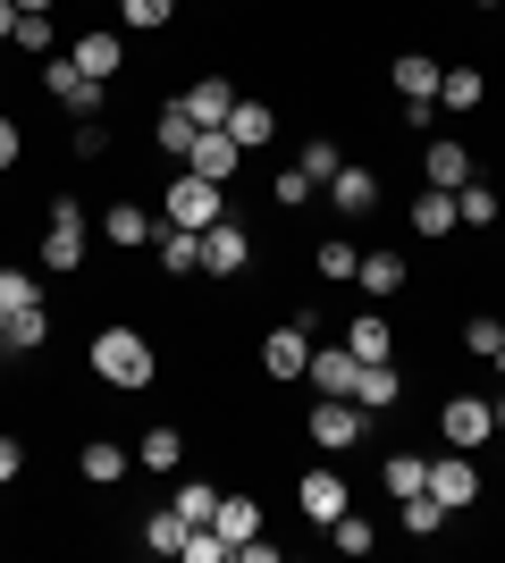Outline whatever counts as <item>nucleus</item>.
I'll use <instances>...</instances> for the list:
<instances>
[{
	"label": "nucleus",
	"instance_id": "c9c22d12",
	"mask_svg": "<svg viewBox=\"0 0 505 563\" xmlns=\"http://www.w3.org/2000/svg\"><path fill=\"white\" fill-rule=\"evenodd\" d=\"M219 514V488H202V479H186V488H177V521H186V530H202V521Z\"/></svg>",
	"mask_w": 505,
	"mask_h": 563
},
{
	"label": "nucleus",
	"instance_id": "aec40b11",
	"mask_svg": "<svg viewBox=\"0 0 505 563\" xmlns=\"http://www.w3.org/2000/svg\"><path fill=\"white\" fill-rule=\"evenodd\" d=\"M211 530L228 547H244V539H262V505L253 496H219V514H211Z\"/></svg>",
	"mask_w": 505,
	"mask_h": 563
},
{
	"label": "nucleus",
	"instance_id": "49530a36",
	"mask_svg": "<svg viewBox=\"0 0 505 563\" xmlns=\"http://www.w3.org/2000/svg\"><path fill=\"white\" fill-rule=\"evenodd\" d=\"M18 471H25V446H18V438H0V488H9Z\"/></svg>",
	"mask_w": 505,
	"mask_h": 563
},
{
	"label": "nucleus",
	"instance_id": "20e7f679",
	"mask_svg": "<svg viewBox=\"0 0 505 563\" xmlns=\"http://www.w3.org/2000/svg\"><path fill=\"white\" fill-rule=\"evenodd\" d=\"M362 429H371V412H362L354 396H320L312 404V446L345 454V446H362Z\"/></svg>",
	"mask_w": 505,
	"mask_h": 563
},
{
	"label": "nucleus",
	"instance_id": "de8ad7c7",
	"mask_svg": "<svg viewBox=\"0 0 505 563\" xmlns=\"http://www.w3.org/2000/svg\"><path fill=\"white\" fill-rule=\"evenodd\" d=\"M18 152H25V135L9 126V118H0V168H18Z\"/></svg>",
	"mask_w": 505,
	"mask_h": 563
},
{
	"label": "nucleus",
	"instance_id": "0eeeda50",
	"mask_svg": "<svg viewBox=\"0 0 505 563\" xmlns=\"http://www.w3.org/2000/svg\"><path fill=\"white\" fill-rule=\"evenodd\" d=\"M262 371H270V378H304V371H312V329H304V320H287L278 336H262Z\"/></svg>",
	"mask_w": 505,
	"mask_h": 563
},
{
	"label": "nucleus",
	"instance_id": "bb28decb",
	"mask_svg": "<svg viewBox=\"0 0 505 563\" xmlns=\"http://www.w3.org/2000/svg\"><path fill=\"white\" fill-rule=\"evenodd\" d=\"M43 336H51V311H43V303H25V311H9V320H0V345H9V353H34Z\"/></svg>",
	"mask_w": 505,
	"mask_h": 563
},
{
	"label": "nucleus",
	"instance_id": "f03ea898",
	"mask_svg": "<svg viewBox=\"0 0 505 563\" xmlns=\"http://www.w3.org/2000/svg\"><path fill=\"white\" fill-rule=\"evenodd\" d=\"M161 219H168V228H194V235H202V228H219L228 211H219V186H211V177L177 168V186L161 194Z\"/></svg>",
	"mask_w": 505,
	"mask_h": 563
},
{
	"label": "nucleus",
	"instance_id": "b1692460",
	"mask_svg": "<svg viewBox=\"0 0 505 563\" xmlns=\"http://www.w3.org/2000/svg\"><path fill=\"white\" fill-rule=\"evenodd\" d=\"M194 135H202V126H194V110H186V101H168V110H161V126H152V143H161L168 161H186V152H194Z\"/></svg>",
	"mask_w": 505,
	"mask_h": 563
},
{
	"label": "nucleus",
	"instance_id": "2eb2a0df",
	"mask_svg": "<svg viewBox=\"0 0 505 563\" xmlns=\"http://www.w3.org/2000/svg\"><path fill=\"white\" fill-rule=\"evenodd\" d=\"M270 135H278V110H270V101H244V93H237V110H228V143H237V152H262Z\"/></svg>",
	"mask_w": 505,
	"mask_h": 563
},
{
	"label": "nucleus",
	"instance_id": "9b49d317",
	"mask_svg": "<svg viewBox=\"0 0 505 563\" xmlns=\"http://www.w3.org/2000/svg\"><path fill=\"white\" fill-rule=\"evenodd\" d=\"M295 505H304V521H320V530H329V521L345 514L354 496H345V479H337V471H304V488H295Z\"/></svg>",
	"mask_w": 505,
	"mask_h": 563
},
{
	"label": "nucleus",
	"instance_id": "c756f323",
	"mask_svg": "<svg viewBox=\"0 0 505 563\" xmlns=\"http://www.w3.org/2000/svg\"><path fill=\"white\" fill-rule=\"evenodd\" d=\"M76 471H85V479H94V488H119V479H127V454L110 446V438H94V446L76 454Z\"/></svg>",
	"mask_w": 505,
	"mask_h": 563
},
{
	"label": "nucleus",
	"instance_id": "72a5a7b5",
	"mask_svg": "<svg viewBox=\"0 0 505 563\" xmlns=\"http://www.w3.org/2000/svg\"><path fill=\"white\" fill-rule=\"evenodd\" d=\"M144 547H152V555H186V521H177V505L144 521Z\"/></svg>",
	"mask_w": 505,
	"mask_h": 563
},
{
	"label": "nucleus",
	"instance_id": "dca6fc26",
	"mask_svg": "<svg viewBox=\"0 0 505 563\" xmlns=\"http://www.w3.org/2000/svg\"><path fill=\"white\" fill-rule=\"evenodd\" d=\"M421 168H430V186H447V194H455V186H472V152H463L455 135H438L430 152H421Z\"/></svg>",
	"mask_w": 505,
	"mask_h": 563
},
{
	"label": "nucleus",
	"instance_id": "79ce46f5",
	"mask_svg": "<svg viewBox=\"0 0 505 563\" xmlns=\"http://www.w3.org/2000/svg\"><path fill=\"white\" fill-rule=\"evenodd\" d=\"M463 345L481 353V362H497V345H505V320H463Z\"/></svg>",
	"mask_w": 505,
	"mask_h": 563
},
{
	"label": "nucleus",
	"instance_id": "6e6552de",
	"mask_svg": "<svg viewBox=\"0 0 505 563\" xmlns=\"http://www.w3.org/2000/svg\"><path fill=\"white\" fill-rule=\"evenodd\" d=\"M76 68L94 76V85H119V68H127V51H119V25H94V34H76V51H68Z\"/></svg>",
	"mask_w": 505,
	"mask_h": 563
},
{
	"label": "nucleus",
	"instance_id": "58836bf2",
	"mask_svg": "<svg viewBox=\"0 0 505 563\" xmlns=\"http://www.w3.org/2000/svg\"><path fill=\"white\" fill-rule=\"evenodd\" d=\"M295 168H304L312 186H329V177H337V168H345V161H337V143H329V135H312V143H304V161H295Z\"/></svg>",
	"mask_w": 505,
	"mask_h": 563
},
{
	"label": "nucleus",
	"instance_id": "473e14b6",
	"mask_svg": "<svg viewBox=\"0 0 505 563\" xmlns=\"http://www.w3.org/2000/svg\"><path fill=\"white\" fill-rule=\"evenodd\" d=\"M329 539H337V555H371V547H380V530H371V521H362L354 505H345V514L329 521Z\"/></svg>",
	"mask_w": 505,
	"mask_h": 563
},
{
	"label": "nucleus",
	"instance_id": "f8f14e48",
	"mask_svg": "<svg viewBox=\"0 0 505 563\" xmlns=\"http://www.w3.org/2000/svg\"><path fill=\"white\" fill-rule=\"evenodd\" d=\"M329 211H345V219H362V211H380V177H371V168H337L329 177Z\"/></svg>",
	"mask_w": 505,
	"mask_h": 563
},
{
	"label": "nucleus",
	"instance_id": "ea45409f",
	"mask_svg": "<svg viewBox=\"0 0 505 563\" xmlns=\"http://www.w3.org/2000/svg\"><path fill=\"white\" fill-rule=\"evenodd\" d=\"M25 303H43V286L25 278V269H0V320H9V311H25Z\"/></svg>",
	"mask_w": 505,
	"mask_h": 563
},
{
	"label": "nucleus",
	"instance_id": "a18cd8bd",
	"mask_svg": "<svg viewBox=\"0 0 505 563\" xmlns=\"http://www.w3.org/2000/svg\"><path fill=\"white\" fill-rule=\"evenodd\" d=\"M76 152H85V161H101V152H110V126H101V118H76Z\"/></svg>",
	"mask_w": 505,
	"mask_h": 563
},
{
	"label": "nucleus",
	"instance_id": "c85d7f7f",
	"mask_svg": "<svg viewBox=\"0 0 505 563\" xmlns=\"http://www.w3.org/2000/svg\"><path fill=\"white\" fill-rule=\"evenodd\" d=\"M354 278H362V295H371V303H387V295L405 286V261H396V253H362Z\"/></svg>",
	"mask_w": 505,
	"mask_h": 563
},
{
	"label": "nucleus",
	"instance_id": "f3484780",
	"mask_svg": "<svg viewBox=\"0 0 505 563\" xmlns=\"http://www.w3.org/2000/svg\"><path fill=\"white\" fill-rule=\"evenodd\" d=\"M354 371H362V362H354L345 345H320V353H312V371H304V378H312L320 396H354Z\"/></svg>",
	"mask_w": 505,
	"mask_h": 563
},
{
	"label": "nucleus",
	"instance_id": "a19ab883",
	"mask_svg": "<svg viewBox=\"0 0 505 563\" xmlns=\"http://www.w3.org/2000/svg\"><path fill=\"white\" fill-rule=\"evenodd\" d=\"M228 555H237V547L219 539L211 521H202V530H186V563H228Z\"/></svg>",
	"mask_w": 505,
	"mask_h": 563
},
{
	"label": "nucleus",
	"instance_id": "3c124183",
	"mask_svg": "<svg viewBox=\"0 0 505 563\" xmlns=\"http://www.w3.org/2000/svg\"><path fill=\"white\" fill-rule=\"evenodd\" d=\"M488 412H497V429H505V396H488Z\"/></svg>",
	"mask_w": 505,
	"mask_h": 563
},
{
	"label": "nucleus",
	"instance_id": "7ed1b4c3",
	"mask_svg": "<svg viewBox=\"0 0 505 563\" xmlns=\"http://www.w3.org/2000/svg\"><path fill=\"white\" fill-rule=\"evenodd\" d=\"M43 93L59 101L68 118H101V101H110V85H94V76L76 68V59H51L43 68Z\"/></svg>",
	"mask_w": 505,
	"mask_h": 563
},
{
	"label": "nucleus",
	"instance_id": "c03bdc74",
	"mask_svg": "<svg viewBox=\"0 0 505 563\" xmlns=\"http://www.w3.org/2000/svg\"><path fill=\"white\" fill-rule=\"evenodd\" d=\"M270 202H287V211H304V202H312V177H304V168H287V177L270 186Z\"/></svg>",
	"mask_w": 505,
	"mask_h": 563
},
{
	"label": "nucleus",
	"instance_id": "f257e3e1",
	"mask_svg": "<svg viewBox=\"0 0 505 563\" xmlns=\"http://www.w3.org/2000/svg\"><path fill=\"white\" fill-rule=\"evenodd\" d=\"M152 371H161V362H152V345L135 329H101L94 336V378H110V387H152Z\"/></svg>",
	"mask_w": 505,
	"mask_h": 563
},
{
	"label": "nucleus",
	"instance_id": "7c9ffc66",
	"mask_svg": "<svg viewBox=\"0 0 505 563\" xmlns=\"http://www.w3.org/2000/svg\"><path fill=\"white\" fill-rule=\"evenodd\" d=\"M345 353H354V362H387V320L380 311H362L354 329H345Z\"/></svg>",
	"mask_w": 505,
	"mask_h": 563
},
{
	"label": "nucleus",
	"instance_id": "cd10ccee",
	"mask_svg": "<svg viewBox=\"0 0 505 563\" xmlns=\"http://www.w3.org/2000/svg\"><path fill=\"white\" fill-rule=\"evenodd\" d=\"M497 211H505L497 186H481V177H472V186H455V219H463V228H497Z\"/></svg>",
	"mask_w": 505,
	"mask_h": 563
},
{
	"label": "nucleus",
	"instance_id": "6ab92c4d",
	"mask_svg": "<svg viewBox=\"0 0 505 563\" xmlns=\"http://www.w3.org/2000/svg\"><path fill=\"white\" fill-rule=\"evenodd\" d=\"M101 235H110V244H119V253H135V244H152V211H135V202H110V211H101Z\"/></svg>",
	"mask_w": 505,
	"mask_h": 563
},
{
	"label": "nucleus",
	"instance_id": "09e8293b",
	"mask_svg": "<svg viewBox=\"0 0 505 563\" xmlns=\"http://www.w3.org/2000/svg\"><path fill=\"white\" fill-rule=\"evenodd\" d=\"M9 34H18V0H0V43H9Z\"/></svg>",
	"mask_w": 505,
	"mask_h": 563
},
{
	"label": "nucleus",
	"instance_id": "ddd939ff",
	"mask_svg": "<svg viewBox=\"0 0 505 563\" xmlns=\"http://www.w3.org/2000/svg\"><path fill=\"white\" fill-rule=\"evenodd\" d=\"M177 101L194 110V126H228V110H237V85H228V76H194Z\"/></svg>",
	"mask_w": 505,
	"mask_h": 563
},
{
	"label": "nucleus",
	"instance_id": "a211bd4d",
	"mask_svg": "<svg viewBox=\"0 0 505 563\" xmlns=\"http://www.w3.org/2000/svg\"><path fill=\"white\" fill-rule=\"evenodd\" d=\"M438 59H421V51H405V59H396V68H387V85H396V93L405 101H438Z\"/></svg>",
	"mask_w": 505,
	"mask_h": 563
},
{
	"label": "nucleus",
	"instance_id": "4be33fe9",
	"mask_svg": "<svg viewBox=\"0 0 505 563\" xmlns=\"http://www.w3.org/2000/svg\"><path fill=\"white\" fill-rule=\"evenodd\" d=\"M396 396H405V387H396L387 362H362V371H354V404H362V412H396Z\"/></svg>",
	"mask_w": 505,
	"mask_h": 563
},
{
	"label": "nucleus",
	"instance_id": "412c9836",
	"mask_svg": "<svg viewBox=\"0 0 505 563\" xmlns=\"http://www.w3.org/2000/svg\"><path fill=\"white\" fill-rule=\"evenodd\" d=\"M481 101H488V76L481 68H447V76H438V110H481Z\"/></svg>",
	"mask_w": 505,
	"mask_h": 563
},
{
	"label": "nucleus",
	"instance_id": "8fccbe9b",
	"mask_svg": "<svg viewBox=\"0 0 505 563\" xmlns=\"http://www.w3.org/2000/svg\"><path fill=\"white\" fill-rule=\"evenodd\" d=\"M18 9H43V18H51V9H59V0H18Z\"/></svg>",
	"mask_w": 505,
	"mask_h": 563
},
{
	"label": "nucleus",
	"instance_id": "37998d69",
	"mask_svg": "<svg viewBox=\"0 0 505 563\" xmlns=\"http://www.w3.org/2000/svg\"><path fill=\"white\" fill-rule=\"evenodd\" d=\"M18 51H51V18L43 9H18V34H9Z\"/></svg>",
	"mask_w": 505,
	"mask_h": 563
},
{
	"label": "nucleus",
	"instance_id": "393cba45",
	"mask_svg": "<svg viewBox=\"0 0 505 563\" xmlns=\"http://www.w3.org/2000/svg\"><path fill=\"white\" fill-rule=\"evenodd\" d=\"M152 253H161V269L186 278V269H202V235H194V228H161V235H152Z\"/></svg>",
	"mask_w": 505,
	"mask_h": 563
},
{
	"label": "nucleus",
	"instance_id": "9d476101",
	"mask_svg": "<svg viewBox=\"0 0 505 563\" xmlns=\"http://www.w3.org/2000/svg\"><path fill=\"white\" fill-rule=\"evenodd\" d=\"M237 143H228V126H202V135H194V152H186V168L194 177H211V186H228V177H237Z\"/></svg>",
	"mask_w": 505,
	"mask_h": 563
},
{
	"label": "nucleus",
	"instance_id": "423d86ee",
	"mask_svg": "<svg viewBox=\"0 0 505 563\" xmlns=\"http://www.w3.org/2000/svg\"><path fill=\"white\" fill-rule=\"evenodd\" d=\"M43 269H85V211H76V202H51V228H43Z\"/></svg>",
	"mask_w": 505,
	"mask_h": 563
},
{
	"label": "nucleus",
	"instance_id": "603ef678",
	"mask_svg": "<svg viewBox=\"0 0 505 563\" xmlns=\"http://www.w3.org/2000/svg\"><path fill=\"white\" fill-rule=\"evenodd\" d=\"M481 9H497V0H481Z\"/></svg>",
	"mask_w": 505,
	"mask_h": 563
},
{
	"label": "nucleus",
	"instance_id": "39448f33",
	"mask_svg": "<svg viewBox=\"0 0 505 563\" xmlns=\"http://www.w3.org/2000/svg\"><path fill=\"white\" fill-rule=\"evenodd\" d=\"M438 429H447V446H488L497 438V412H488V396H447V412H438Z\"/></svg>",
	"mask_w": 505,
	"mask_h": 563
},
{
	"label": "nucleus",
	"instance_id": "a878e982",
	"mask_svg": "<svg viewBox=\"0 0 505 563\" xmlns=\"http://www.w3.org/2000/svg\"><path fill=\"white\" fill-rule=\"evenodd\" d=\"M413 235H430V244H438V235H455V194H447V186H430L421 202H413Z\"/></svg>",
	"mask_w": 505,
	"mask_h": 563
},
{
	"label": "nucleus",
	"instance_id": "5701e85b",
	"mask_svg": "<svg viewBox=\"0 0 505 563\" xmlns=\"http://www.w3.org/2000/svg\"><path fill=\"white\" fill-rule=\"evenodd\" d=\"M380 488L396 496V505H405V496H421V488H430V463H421V454H387V463H380Z\"/></svg>",
	"mask_w": 505,
	"mask_h": 563
},
{
	"label": "nucleus",
	"instance_id": "2f4dec72",
	"mask_svg": "<svg viewBox=\"0 0 505 563\" xmlns=\"http://www.w3.org/2000/svg\"><path fill=\"white\" fill-rule=\"evenodd\" d=\"M135 463H144V471H177V463H186V438H177V429H144Z\"/></svg>",
	"mask_w": 505,
	"mask_h": 563
},
{
	"label": "nucleus",
	"instance_id": "4468645a",
	"mask_svg": "<svg viewBox=\"0 0 505 563\" xmlns=\"http://www.w3.org/2000/svg\"><path fill=\"white\" fill-rule=\"evenodd\" d=\"M244 253H253V244H244V228H237V219L202 228V269H211V278H237V269H244Z\"/></svg>",
	"mask_w": 505,
	"mask_h": 563
},
{
	"label": "nucleus",
	"instance_id": "e433bc0d",
	"mask_svg": "<svg viewBox=\"0 0 505 563\" xmlns=\"http://www.w3.org/2000/svg\"><path fill=\"white\" fill-rule=\"evenodd\" d=\"M405 530H413V539H430V530H447V505H438L430 488H421V496H405Z\"/></svg>",
	"mask_w": 505,
	"mask_h": 563
},
{
	"label": "nucleus",
	"instance_id": "4c0bfd02",
	"mask_svg": "<svg viewBox=\"0 0 505 563\" xmlns=\"http://www.w3.org/2000/svg\"><path fill=\"white\" fill-rule=\"evenodd\" d=\"M354 269H362V253H354V244H345V235H329V244H320V286L354 278Z\"/></svg>",
	"mask_w": 505,
	"mask_h": 563
},
{
	"label": "nucleus",
	"instance_id": "f704fd0d",
	"mask_svg": "<svg viewBox=\"0 0 505 563\" xmlns=\"http://www.w3.org/2000/svg\"><path fill=\"white\" fill-rule=\"evenodd\" d=\"M168 18H177V0H119V25H135V34H161Z\"/></svg>",
	"mask_w": 505,
	"mask_h": 563
},
{
	"label": "nucleus",
	"instance_id": "1a4fd4ad",
	"mask_svg": "<svg viewBox=\"0 0 505 563\" xmlns=\"http://www.w3.org/2000/svg\"><path fill=\"white\" fill-rule=\"evenodd\" d=\"M430 496L438 505H447V514H463V505H472V496H481V471H472V454H447V463H430Z\"/></svg>",
	"mask_w": 505,
	"mask_h": 563
}]
</instances>
